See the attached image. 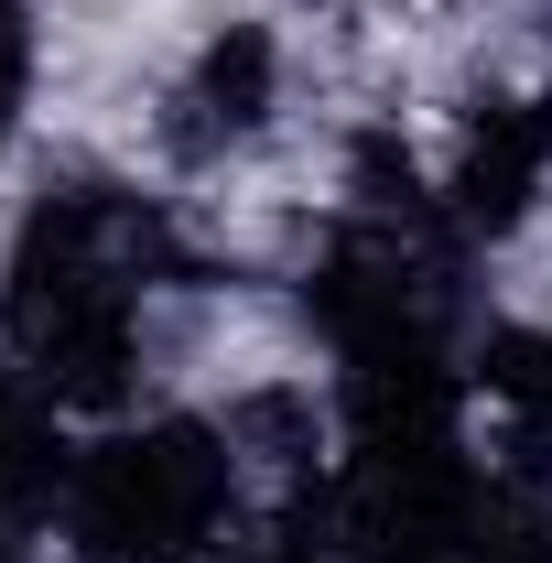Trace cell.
I'll return each mask as SVG.
<instances>
[{
    "label": "cell",
    "mask_w": 552,
    "mask_h": 563,
    "mask_svg": "<svg viewBox=\"0 0 552 563\" xmlns=\"http://www.w3.org/2000/svg\"><path fill=\"white\" fill-rule=\"evenodd\" d=\"M163 261V228L98 185H66L44 196L33 228H22V261H11V357L33 368L44 401H76V412H109L131 390V357H141V303L131 282Z\"/></svg>",
    "instance_id": "1"
},
{
    "label": "cell",
    "mask_w": 552,
    "mask_h": 563,
    "mask_svg": "<svg viewBox=\"0 0 552 563\" xmlns=\"http://www.w3.org/2000/svg\"><path fill=\"white\" fill-rule=\"evenodd\" d=\"M239 444L207 422H141L109 433L66 477V542L87 563H196L228 531Z\"/></svg>",
    "instance_id": "2"
},
{
    "label": "cell",
    "mask_w": 552,
    "mask_h": 563,
    "mask_svg": "<svg viewBox=\"0 0 552 563\" xmlns=\"http://www.w3.org/2000/svg\"><path fill=\"white\" fill-rule=\"evenodd\" d=\"M552 174V98H487L477 120H466V152H455V185H444V207L455 228H520L531 196H542Z\"/></svg>",
    "instance_id": "3"
},
{
    "label": "cell",
    "mask_w": 552,
    "mask_h": 563,
    "mask_svg": "<svg viewBox=\"0 0 552 563\" xmlns=\"http://www.w3.org/2000/svg\"><path fill=\"white\" fill-rule=\"evenodd\" d=\"M272 33L261 22H228L207 55H196V76L174 87V109H163V141L185 152V163H217L228 141H250L261 120H272Z\"/></svg>",
    "instance_id": "4"
},
{
    "label": "cell",
    "mask_w": 552,
    "mask_h": 563,
    "mask_svg": "<svg viewBox=\"0 0 552 563\" xmlns=\"http://www.w3.org/2000/svg\"><path fill=\"white\" fill-rule=\"evenodd\" d=\"M66 477L76 466H66V444H55V422L0 390V520H33L44 498H66Z\"/></svg>",
    "instance_id": "5"
},
{
    "label": "cell",
    "mask_w": 552,
    "mask_h": 563,
    "mask_svg": "<svg viewBox=\"0 0 552 563\" xmlns=\"http://www.w3.org/2000/svg\"><path fill=\"white\" fill-rule=\"evenodd\" d=\"M22 98H33V0H0V141L22 131Z\"/></svg>",
    "instance_id": "6"
},
{
    "label": "cell",
    "mask_w": 552,
    "mask_h": 563,
    "mask_svg": "<svg viewBox=\"0 0 552 563\" xmlns=\"http://www.w3.org/2000/svg\"><path fill=\"white\" fill-rule=\"evenodd\" d=\"M0 563H11V542H0Z\"/></svg>",
    "instance_id": "7"
}]
</instances>
